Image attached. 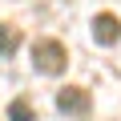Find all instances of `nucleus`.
<instances>
[{
    "mask_svg": "<svg viewBox=\"0 0 121 121\" xmlns=\"http://www.w3.org/2000/svg\"><path fill=\"white\" fill-rule=\"evenodd\" d=\"M56 109L65 113V117H89V113H93V101H89V93H85V89L65 85V89L56 93Z\"/></svg>",
    "mask_w": 121,
    "mask_h": 121,
    "instance_id": "obj_2",
    "label": "nucleus"
},
{
    "mask_svg": "<svg viewBox=\"0 0 121 121\" xmlns=\"http://www.w3.org/2000/svg\"><path fill=\"white\" fill-rule=\"evenodd\" d=\"M8 121H36V109L28 105V97H12L8 101Z\"/></svg>",
    "mask_w": 121,
    "mask_h": 121,
    "instance_id": "obj_4",
    "label": "nucleus"
},
{
    "mask_svg": "<svg viewBox=\"0 0 121 121\" xmlns=\"http://www.w3.org/2000/svg\"><path fill=\"white\" fill-rule=\"evenodd\" d=\"M65 65H69V52H65L60 40H52V36L32 40V69H36V73L56 77V73H65Z\"/></svg>",
    "mask_w": 121,
    "mask_h": 121,
    "instance_id": "obj_1",
    "label": "nucleus"
},
{
    "mask_svg": "<svg viewBox=\"0 0 121 121\" xmlns=\"http://www.w3.org/2000/svg\"><path fill=\"white\" fill-rule=\"evenodd\" d=\"M93 40L97 44H117L121 40V20L113 12H97L93 16Z\"/></svg>",
    "mask_w": 121,
    "mask_h": 121,
    "instance_id": "obj_3",
    "label": "nucleus"
},
{
    "mask_svg": "<svg viewBox=\"0 0 121 121\" xmlns=\"http://www.w3.org/2000/svg\"><path fill=\"white\" fill-rule=\"evenodd\" d=\"M12 48H16V36H12V28L0 20V56H12Z\"/></svg>",
    "mask_w": 121,
    "mask_h": 121,
    "instance_id": "obj_5",
    "label": "nucleus"
}]
</instances>
